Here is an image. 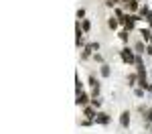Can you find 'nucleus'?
I'll return each mask as SVG.
<instances>
[{"mask_svg":"<svg viewBox=\"0 0 152 134\" xmlns=\"http://www.w3.org/2000/svg\"><path fill=\"white\" fill-rule=\"evenodd\" d=\"M83 114L87 116V120H95V116H97V112L93 110V106H85V108H83Z\"/></svg>","mask_w":152,"mask_h":134,"instance_id":"nucleus-4","label":"nucleus"},{"mask_svg":"<svg viewBox=\"0 0 152 134\" xmlns=\"http://www.w3.org/2000/svg\"><path fill=\"white\" fill-rule=\"evenodd\" d=\"M134 94H136V98H142V96H144V89H142V87H136Z\"/></svg>","mask_w":152,"mask_h":134,"instance_id":"nucleus-22","label":"nucleus"},{"mask_svg":"<svg viewBox=\"0 0 152 134\" xmlns=\"http://www.w3.org/2000/svg\"><path fill=\"white\" fill-rule=\"evenodd\" d=\"M138 110H140V114L144 116V120H148V122L152 120V110H148L146 106H138Z\"/></svg>","mask_w":152,"mask_h":134,"instance_id":"nucleus-5","label":"nucleus"},{"mask_svg":"<svg viewBox=\"0 0 152 134\" xmlns=\"http://www.w3.org/2000/svg\"><path fill=\"white\" fill-rule=\"evenodd\" d=\"M118 37H120L122 41H126V43H128V31H126V29H122V31L118 33Z\"/></svg>","mask_w":152,"mask_h":134,"instance_id":"nucleus-16","label":"nucleus"},{"mask_svg":"<svg viewBox=\"0 0 152 134\" xmlns=\"http://www.w3.org/2000/svg\"><path fill=\"white\" fill-rule=\"evenodd\" d=\"M77 106H81V108H85V106H87V102H89V96L87 94H85V92H77Z\"/></svg>","mask_w":152,"mask_h":134,"instance_id":"nucleus-2","label":"nucleus"},{"mask_svg":"<svg viewBox=\"0 0 152 134\" xmlns=\"http://www.w3.org/2000/svg\"><path fill=\"white\" fill-rule=\"evenodd\" d=\"M134 51H136V53H142V51H146V47L142 45V41H138V43L134 45Z\"/></svg>","mask_w":152,"mask_h":134,"instance_id":"nucleus-14","label":"nucleus"},{"mask_svg":"<svg viewBox=\"0 0 152 134\" xmlns=\"http://www.w3.org/2000/svg\"><path fill=\"white\" fill-rule=\"evenodd\" d=\"M146 53H148V55H152V45H150V47H146Z\"/></svg>","mask_w":152,"mask_h":134,"instance_id":"nucleus-26","label":"nucleus"},{"mask_svg":"<svg viewBox=\"0 0 152 134\" xmlns=\"http://www.w3.org/2000/svg\"><path fill=\"white\" fill-rule=\"evenodd\" d=\"M99 49V43H87V45H85V51H89V53H93V51H97Z\"/></svg>","mask_w":152,"mask_h":134,"instance_id":"nucleus-7","label":"nucleus"},{"mask_svg":"<svg viewBox=\"0 0 152 134\" xmlns=\"http://www.w3.org/2000/svg\"><path fill=\"white\" fill-rule=\"evenodd\" d=\"M93 61H97V63H101V65H103V57H101L99 53H93Z\"/></svg>","mask_w":152,"mask_h":134,"instance_id":"nucleus-20","label":"nucleus"},{"mask_svg":"<svg viewBox=\"0 0 152 134\" xmlns=\"http://www.w3.org/2000/svg\"><path fill=\"white\" fill-rule=\"evenodd\" d=\"M120 57H122L126 63H130V65H132V63H136V55H134V51H132V49H128V47L120 51Z\"/></svg>","mask_w":152,"mask_h":134,"instance_id":"nucleus-1","label":"nucleus"},{"mask_svg":"<svg viewBox=\"0 0 152 134\" xmlns=\"http://www.w3.org/2000/svg\"><path fill=\"white\" fill-rule=\"evenodd\" d=\"M89 57H91L89 51H83V53H81V59H89Z\"/></svg>","mask_w":152,"mask_h":134,"instance_id":"nucleus-23","label":"nucleus"},{"mask_svg":"<svg viewBox=\"0 0 152 134\" xmlns=\"http://www.w3.org/2000/svg\"><path fill=\"white\" fill-rule=\"evenodd\" d=\"M83 16H85V10L79 8V10H77V18H83Z\"/></svg>","mask_w":152,"mask_h":134,"instance_id":"nucleus-25","label":"nucleus"},{"mask_svg":"<svg viewBox=\"0 0 152 134\" xmlns=\"http://www.w3.org/2000/svg\"><path fill=\"white\" fill-rule=\"evenodd\" d=\"M81 29H83V33H89V29H91V22H89L87 18H83V20H81Z\"/></svg>","mask_w":152,"mask_h":134,"instance_id":"nucleus-10","label":"nucleus"},{"mask_svg":"<svg viewBox=\"0 0 152 134\" xmlns=\"http://www.w3.org/2000/svg\"><path fill=\"white\" fill-rule=\"evenodd\" d=\"M75 92H83V83L79 77H75Z\"/></svg>","mask_w":152,"mask_h":134,"instance_id":"nucleus-15","label":"nucleus"},{"mask_svg":"<svg viewBox=\"0 0 152 134\" xmlns=\"http://www.w3.org/2000/svg\"><path fill=\"white\" fill-rule=\"evenodd\" d=\"M140 35H142V39H146V41H150V39H152V33H150L148 29H142V31H140Z\"/></svg>","mask_w":152,"mask_h":134,"instance_id":"nucleus-13","label":"nucleus"},{"mask_svg":"<svg viewBox=\"0 0 152 134\" xmlns=\"http://www.w3.org/2000/svg\"><path fill=\"white\" fill-rule=\"evenodd\" d=\"M136 79H138V75H134V73H132V75H128V81H130V85H134V83H136Z\"/></svg>","mask_w":152,"mask_h":134,"instance_id":"nucleus-21","label":"nucleus"},{"mask_svg":"<svg viewBox=\"0 0 152 134\" xmlns=\"http://www.w3.org/2000/svg\"><path fill=\"white\" fill-rule=\"evenodd\" d=\"M75 43L77 47H85V37H75Z\"/></svg>","mask_w":152,"mask_h":134,"instance_id":"nucleus-18","label":"nucleus"},{"mask_svg":"<svg viewBox=\"0 0 152 134\" xmlns=\"http://www.w3.org/2000/svg\"><path fill=\"white\" fill-rule=\"evenodd\" d=\"M118 25H120L118 18H107V27L110 29H118Z\"/></svg>","mask_w":152,"mask_h":134,"instance_id":"nucleus-12","label":"nucleus"},{"mask_svg":"<svg viewBox=\"0 0 152 134\" xmlns=\"http://www.w3.org/2000/svg\"><path fill=\"white\" fill-rule=\"evenodd\" d=\"M99 73H101L103 77H110V73H112V69H110V65H105V63H103V65H101V69H99Z\"/></svg>","mask_w":152,"mask_h":134,"instance_id":"nucleus-9","label":"nucleus"},{"mask_svg":"<svg viewBox=\"0 0 152 134\" xmlns=\"http://www.w3.org/2000/svg\"><path fill=\"white\" fill-rule=\"evenodd\" d=\"M89 85H91V89H93V87H99V81H97V77H95L93 73L89 75Z\"/></svg>","mask_w":152,"mask_h":134,"instance_id":"nucleus-11","label":"nucleus"},{"mask_svg":"<svg viewBox=\"0 0 152 134\" xmlns=\"http://www.w3.org/2000/svg\"><path fill=\"white\" fill-rule=\"evenodd\" d=\"M95 122H99V124L107 126V124H110V116H107L105 112H97V116H95Z\"/></svg>","mask_w":152,"mask_h":134,"instance_id":"nucleus-3","label":"nucleus"},{"mask_svg":"<svg viewBox=\"0 0 152 134\" xmlns=\"http://www.w3.org/2000/svg\"><path fill=\"white\" fill-rule=\"evenodd\" d=\"M150 43H152V39H150Z\"/></svg>","mask_w":152,"mask_h":134,"instance_id":"nucleus-27","label":"nucleus"},{"mask_svg":"<svg viewBox=\"0 0 152 134\" xmlns=\"http://www.w3.org/2000/svg\"><path fill=\"white\" fill-rule=\"evenodd\" d=\"M91 106L93 108H101V98H91Z\"/></svg>","mask_w":152,"mask_h":134,"instance_id":"nucleus-17","label":"nucleus"},{"mask_svg":"<svg viewBox=\"0 0 152 134\" xmlns=\"http://www.w3.org/2000/svg\"><path fill=\"white\" fill-rule=\"evenodd\" d=\"M93 120H81V126H91Z\"/></svg>","mask_w":152,"mask_h":134,"instance_id":"nucleus-24","label":"nucleus"},{"mask_svg":"<svg viewBox=\"0 0 152 134\" xmlns=\"http://www.w3.org/2000/svg\"><path fill=\"white\" fill-rule=\"evenodd\" d=\"M128 10H130V12H136V10H140V4H138V0H130V4H128Z\"/></svg>","mask_w":152,"mask_h":134,"instance_id":"nucleus-8","label":"nucleus"},{"mask_svg":"<svg viewBox=\"0 0 152 134\" xmlns=\"http://www.w3.org/2000/svg\"><path fill=\"white\" fill-rule=\"evenodd\" d=\"M124 16H126V14H124V10H122V8H116V18L120 20V18H124Z\"/></svg>","mask_w":152,"mask_h":134,"instance_id":"nucleus-19","label":"nucleus"},{"mask_svg":"<svg viewBox=\"0 0 152 134\" xmlns=\"http://www.w3.org/2000/svg\"><path fill=\"white\" fill-rule=\"evenodd\" d=\"M120 124L124 126V128H128V124H130V112L126 110V112H122V116H120Z\"/></svg>","mask_w":152,"mask_h":134,"instance_id":"nucleus-6","label":"nucleus"}]
</instances>
